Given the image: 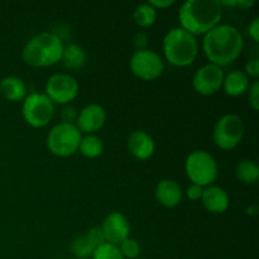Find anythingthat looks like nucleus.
<instances>
[{
    "mask_svg": "<svg viewBox=\"0 0 259 259\" xmlns=\"http://www.w3.org/2000/svg\"><path fill=\"white\" fill-rule=\"evenodd\" d=\"M134 22L142 28H149L151 25L154 24L157 18V10L153 7L144 3V4L138 5L133 13Z\"/></svg>",
    "mask_w": 259,
    "mask_h": 259,
    "instance_id": "22",
    "label": "nucleus"
},
{
    "mask_svg": "<svg viewBox=\"0 0 259 259\" xmlns=\"http://www.w3.org/2000/svg\"><path fill=\"white\" fill-rule=\"evenodd\" d=\"M105 120L106 113L103 106L98 105V104H89L78 113L77 119H76V121H77L76 126L80 132L93 133V132L103 128Z\"/></svg>",
    "mask_w": 259,
    "mask_h": 259,
    "instance_id": "13",
    "label": "nucleus"
},
{
    "mask_svg": "<svg viewBox=\"0 0 259 259\" xmlns=\"http://www.w3.org/2000/svg\"><path fill=\"white\" fill-rule=\"evenodd\" d=\"M106 243L119 245L124 240L128 239L131 234V224L125 215L121 212H111L104 219L101 225Z\"/></svg>",
    "mask_w": 259,
    "mask_h": 259,
    "instance_id": "12",
    "label": "nucleus"
},
{
    "mask_svg": "<svg viewBox=\"0 0 259 259\" xmlns=\"http://www.w3.org/2000/svg\"><path fill=\"white\" fill-rule=\"evenodd\" d=\"M147 43H148V37H147L146 33L139 32L134 35L133 38V45L136 47V51H141V50H146Z\"/></svg>",
    "mask_w": 259,
    "mask_h": 259,
    "instance_id": "30",
    "label": "nucleus"
},
{
    "mask_svg": "<svg viewBox=\"0 0 259 259\" xmlns=\"http://www.w3.org/2000/svg\"><path fill=\"white\" fill-rule=\"evenodd\" d=\"M148 4L157 10L171 7V5L175 4V2L174 0H163V2H162V0H158V2H157V0H152V2H148Z\"/></svg>",
    "mask_w": 259,
    "mask_h": 259,
    "instance_id": "33",
    "label": "nucleus"
},
{
    "mask_svg": "<svg viewBox=\"0 0 259 259\" xmlns=\"http://www.w3.org/2000/svg\"><path fill=\"white\" fill-rule=\"evenodd\" d=\"M247 212H248V215H257L258 206H257V205H252V206L248 207Z\"/></svg>",
    "mask_w": 259,
    "mask_h": 259,
    "instance_id": "34",
    "label": "nucleus"
},
{
    "mask_svg": "<svg viewBox=\"0 0 259 259\" xmlns=\"http://www.w3.org/2000/svg\"><path fill=\"white\" fill-rule=\"evenodd\" d=\"M61 118H62V123L67 124H73L77 119V111L73 106L67 105L65 109H63L62 114H61Z\"/></svg>",
    "mask_w": 259,
    "mask_h": 259,
    "instance_id": "28",
    "label": "nucleus"
},
{
    "mask_svg": "<svg viewBox=\"0 0 259 259\" xmlns=\"http://www.w3.org/2000/svg\"><path fill=\"white\" fill-rule=\"evenodd\" d=\"M0 93L8 101H22L27 96V88L22 78L9 76L0 81Z\"/></svg>",
    "mask_w": 259,
    "mask_h": 259,
    "instance_id": "17",
    "label": "nucleus"
},
{
    "mask_svg": "<svg viewBox=\"0 0 259 259\" xmlns=\"http://www.w3.org/2000/svg\"><path fill=\"white\" fill-rule=\"evenodd\" d=\"M63 43L55 33H40L24 46L23 61L32 67H48L61 61Z\"/></svg>",
    "mask_w": 259,
    "mask_h": 259,
    "instance_id": "3",
    "label": "nucleus"
},
{
    "mask_svg": "<svg viewBox=\"0 0 259 259\" xmlns=\"http://www.w3.org/2000/svg\"><path fill=\"white\" fill-rule=\"evenodd\" d=\"M248 100H249V105L252 106L253 110H258L259 109V82L254 81L252 83V86H249V96H248Z\"/></svg>",
    "mask_w": 259,
    "mask_h": 259,
    "instance_id": "27",
    "label": "nucleus"
},
{
    "mask_svg": "<svg viewBox=\"0 0 259 259\" xmlns=\"http://www.w3.org/2000/svg\"><path fill=\"white\" fill-rule=\"evenodd\" d=\"M185 171L194 185L200 187L211 186L218 179V163L206 151H195L189 154Z\"/></svg>",
    "mask_w": 259,
    "mask_h": 259,
    "instance_id": "6",
    "label": "nucleus"
},
{
    "mask_svg": "<svg viewBox=\"0 0 259 259\" xmlns=\"http://www.w3.org/2000/svg\"><path fill=\"white\" fill-rule=\"evenodd\" d=\"M245 75L248 76V77H254L257 78L259 76V60L258 58H252V60H249L247 62V65H245Z\"/></svg>",
    "mask_w": 259,
    "mask_h": 259,
    "instance_id": "29",
    "label": "nucleus"
},
{
    "mask_svg": "<svg viewBox=\"0 0 259 259\" xmlns=\"http://www.w3.org/2000/svg\"><path fill=\"white\" fill-rule=\"evenodd\" d=\"M81 139V132L75 124L60 123L48 133L47 147L55 156L70 157L78 151Z\"/></svg>",
    "mask_w": 259,
    "mask_h": 259,
    "instance_id": "5",
    "label": "nucleus"
},
{
    "mask_svg": "<svg viewBox=\"0 0 259 259\" xmlns=\"http://www.w3.org/2000/svg\"><path fill=\"white\" fill-rule=\"evenodd\" d=\"M119 250H120L121 255H123L124 259H137L139 258V253H141V248H139V244L134 239H128L124 240L123 243L118 245Z\"/></svg>",
    "mask_w": 259,
    "mask_h": 259,
    "instance_id": "25",
    "label": "nucleus"
},
{
    "mask_svg": "<svg viewBox=\"0 0 259 259\" xmlns=\"http://www.w3.org/2000/svg\"><path fill=\"white\" fill-rule=\"evenodd\" d=\"M249 77L245 75L244 71H233V72L228 73L224 76V81H223V88H224L225 93L229 96H240L248 91L249 89Z\"/></svg>",
    "mask_w": 259,
    "mask_h": 259,
    "instance_id": "18",
    "label": "nucleus"
},
{
    "mask_svg": "<svg viewBox=\"0 0 259 259\" xmlns=\"http://www.w3.org/2000/svg\"><path fill=\"white\" fill-rule=\"evenodd\" d=\"M223 7L219 0H187L180 7L181 28L192 35L206 34L219 25Z\"/></svg>",
    "mask_w": 259,
    "mask_h": 259,
    "instance_id": "2",
    "label": "nucleus"
},
{
    "mask_svg": "<svg viewBox=\"0 0 259 259\" xmlns=\"http://www.w3.org/2000/svg\"><path fill=\"white\" fill-rule=\"evenodd\" d=\"M71 249H72V253L75 254V257L80 259H86L93 255L95 247L89 242L86 237H78L72 242Z\"/></svg>",
    "mask_w": 259,
    "mask_h": 259,
    "instance_id": "23",
    "label": "nucleus"
},
{
    "mask_svg": "<svg viewBox=\"0 0 259 259\" xmlns=\"http://www.w3.org/2000/svg\"><path fill=\"white\" fill-rule=\"evenodd\" d=\"M128 148L132 156L137 159H148L153 156L156 144L153 138L144 131H134L132 132L128 138Z\"/></svg>",
    "mask_w": 259,
    "mask_h": 259,
    "instance_id": "14",
    "label": "nucleus"
},
{
    "mask_svg": "<svg viewBox=\"0 0 259 259\" xmlns=\"http://www.w3.org/2000/svg\"><path fill=\"white\" fill-rule=\"evenodd\" d=\"M129 66L133 75L144 81L156 80L164 70V63L161 56L148 48L136 51L132 56Z\"/></svg>",
    "mask_w": 259,
    "mask_h": 259,
    "instance_id": "9",
    "label": "nucleus"
},
{
    "mask_svg": "<svg viewBox=\"0 0 259 259\" xmlns=\"http://www.w3.org/2000/svg\"><path fill=\"white\" fill-rule=\"evenodd\" d=\"M244 136V123L235 114L220 118L214 128V142L219 148L230 151L235 148Z\"/></svg>",
    "mask_w": 259,
    "mask_h": 259,
    "instance_id": "8",
    "label": "nucleus"
},
{
    "mask_svg": "<svg viewBox=\"0 0 259 259\" xmlns=\"http://www.w3.org/2000/svg\"><path fill=\"white\" fill-rule=\"evenodd\" d=\"M243 37L239 30L229 24L217 25L205 34V55L212 65L227 66L237 60L243 51Z\"/></svg>",
    "mask_w": 259,
    "mask_h": 259,
    "instance_id": "1",
    "label": "nucleus"
},
{
    "mask_svg": "<svg viewBox=\"0 0 259 259\" xmlns=\"http://www.w3.org/2000/svg\"><path fill=\"white\" fill-rule=\"evenodd\" d=\"M93 259H124L121 255L120 250H119L118 245L110 244V243H104V244L99 245L95 248L93 255Z\"/></svg>",
    "mask_w": 259,
    "mask_h": 259,
    "instance_id": "24",
    "label": "nucleus"
},
{
    "mask_svg": "<svg viewBox=\"0 0 259 259\" xmlns=\"http://www.w3.org/2000/svg\"><path fill=\"white\" fill-rule=\"evenodd\" d=\"M163 52L171 65L186 67L196 60L199 45L195 35L182 28H174L164 35Z\"/></svg>",
    "mask_w": 259,
    "mask_h": 259,
    "instance_id": "4",
    "label": "nucleus"
},
{
    "mask_svg": "<svg viewBox=\"0 0 259 259\" xmlns=\"http://www.w3.org/2000/svg\"><path fill=\"white\" fill-rule=\"evenodd\" d=\"M103 142L98 136H94V134H88L86 137H83L80 142V147H78V151L88 158H96L103 153Z\"/></svg>",
    "mask_w": 259,
    "mask_h": 259,
    "instance_id": "21",
    "label": "nucleus"
},
{
    "mask_svg": "<svg viewBox=\"0 0 259 259\" xmlns=\"http://www.w3.org/2000/svg\"><path fill=\"white\" fill-rule=\"evenodd\" d=\"M248 30H249V35L253 38V40H254V42H259V19L258 18L253 19V22L249 24Z\"/></svg>",
    "mask_w": 259,
    "mask_h": 259,
    "instance_id": "32",
    "label": "nucleus"
},
{
    "mask_svg": "<svg viewBox=\"0 0 259 259\" xmlns=\"http://www.w3.org/2000/svg\"><path fill=\"white\" fill-rule=\"evenodd\" d=\"M78 94V83L67 73H56L47 80L46 95L52 103L67 104Z\"/></svg>",
    "mask_w": 259,
    "mask_h": 259,
    "instance_id": "10",
    "label": "nucleus"
},
{
    "mask_svg": "<svg viewBox=\"0 0 259 259\" xmlns=\"http://www.w3.org/2000/svg\"><path fill=\"white\" fill-rule=\"evenodd\" d=\"M61 61L68 70H80L86 63V52L77 43H70L63 47Z\"/></svg>",
    "mask_w": 259,
    "mask_h": 259,
    "instance_id": "19",
    "label": "nucleus"
},
{
    "mask_svg": "<svg viewBox=\"0 0 259 259\" xmlns=\"http://www.w3.org/2000/svg\"><path fill=\"white\" fill-rule=\"evenodd\" d=\"M85 237L88 238L89 242H90L91 244H93L95 248H98L99 245L106 243L105 235H104V232H103V229H101V227L91 228V229L89 230L88 234H86Z\"/></svg>",
    "mask_w": 259,
    "mask_h": 259,
    "instance_id": "26",
    "label": "nucleus"
},
{
    "mask_svg": "<svg viewBox=\"0 0 259 259\" xmlns=\"http://www.w3.org/2000/svg\"><path fill=\"white\" fill-rule=\"evenodd\" d=\"M137 259H143V258H137Z\"/></svg>",
    "mask_w": 259,
    "mask_h": 259,
    "instance_id": "35",
    "label": "nucleus"
},
{
    "mask_svg": "<svg viewBox=\"0 0 259 259\" xmlns=\"http://www.w3.org/2000/svg\"><path fill=\"white\" fill-rule=\"evenodd\" d=\"M235 176L243 184H255L259 179V166L257 162L244 159L240 163H238L237 168H235Z\"/></svg>",
    "mask_w": 259,
    "mask_h": 259,
    "instance_id": "20",
    "label": "nucleus"
},
{
    "mask_svg": "<svg viewBox=\"0 0 259 259\" xmlns=\"http://www.w3.org/2000/svg\"><path fill=\"white\" fill-rule=\"evenodd\" d=\"M156 197L161 205L166 207H175L181 202L182 191L174 180H162L156 187Z\"/></svg>",
    "mask_w": 259,
    "mask_h": 259,
    "instance_id": "16",
    "label": "nucleus"
},
{
    "mask_svg": "<svg viewBox=\"0 0 259 259\" xmlns=\"http://www.w3.org/2000/svg\"><path fill=\"white\" fill-rule=\"evenodd\" d=\"M53 111L55 106L46 94L32 93L23 100V118L33 128H43L47 125L52 120Z\"/></svg>",
    "mask_w": 259,
    "mask_h": 259,
    "instance_id": "7",
    "label": "nucleus"
},
{
    "mask_svg": "<svg viewBox=\"0 0 259 259\" xmlns=\"http://www.w3.org/2000/svg\"><path fill=\"white\" fill-rule=\"evenodd\" d=\"M202 191H204V190H202V187H200V186H197V185L192 184V185H190L189 187H187L186 195H187V197L191 200V201H197L199 199H201Z\"/></svg>",
    "mask_w": 259,
    "mask_h": 259,
    "instance_id": "31",
    "label": "nucleus"
},
{
    "mask_svg": "<svg viewBox=\"0 0 259 259\" xmlns=\"http://www.w3.org/2000/svg\"><path fill=\"white\" fill-rule=\"evenodd\" d=\"M201 200L205 209L212 214H222L229 207V196L219 186H207L202 191Z\"/></svg>",
    "mask_w": 259,
    "mask_h": 259,
    "instance_id": "15",
    "label": "nucleus"
},
{
    "mask_svg": "<svg viewBox=\"0 0 259 259\" xmlns=\"http://www.w3.org/2000/svg\"><path fill=\"white\" fill-rule=\"evenodd\" d=\"M223 81H224V72L222 67L209 63L196 71L192 78V85L197 93L209 96L219 91L223 86Z\"/></svg>",
    "mask_w": 259,
    "mask_h": 259,
    "instance_id": "11",
    "label": "nucleus"
}]
</instances>
